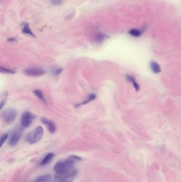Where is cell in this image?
Wrapping results in <instances>:
<instances>
[{
    "instance_id": "12",
    "label": "cell",
    "mask_w": 181,
    "mask_h": 182,
    "mask_svg": "<svg viewBox=\"0 0 181 182\" xmlns=\"http://www.w3.org/2000/svg\"><path fill=\"white\" fill-rule=\"evenodd\" d=\"M129 33L130 35H131L133 37L139 38L142 34L143 32L140 29L133 28V29H131L129 32Z\"/></svg>"
},
{
    "instance_id": "5",
    "label": "cell",
    "mask_w": 181,
    "mask_h": 182,
    "mask_svg": "<svg viewBox=\"0 0 181 182\" xmlns=\"http://www.w3.org/2000/svg\"><path fill=\"white\" fill-rule=\"evenodd\" d=\"M45 70L40 68H37V67H32V68H29L26 69L25 70L24 73L27 76H28L30 77H39L40 76L43 75L45 74Z\"/></svg>"
},
{
    "instance_id": "19",
    "label": "cell",
    "mask_w": 181,
    "mask_h": 182,
    "mask_svg": "<svg viewBox=\"0 0 181 182\" xmlns=\"http://www.w3.org/2000/svg\"><path fill=\"white\" fill-rule=\"evenodd\" d=\"M51 3L54 6H60L63 2V0H50Z\"/></svg>"
},
{
    "instance_id": "14",
    "label": "cell",
    "mask_w": 181,
    "mask_h": 182,
    "mask_svg": "<svg viewBox=\"0 0 181 182\" xmlns=\"http://www.w3.org/2000/svg\"><path fill=\"white\" fill-rule=\"evenodd\" d=\"M33 93H34L35 95L40 100H41L42 102H45V98H44L43 93H42V92L40 90H34L33 91Z\"/></svg>"
},
{
    "instance_id": "13",
    "label": "cell",
    "mask_w": 181,
    "mask_h": 182,
    "mask_svg": "<svg viewBox=\"0 0 181 182\" xmlns=\"http://www.w3.org/2000/svg\"><path fill=\"white\" fill-rule=\"evenodd\" d=\"M23 32L24 34L30 35V36H32V37H35V35L32 30H31L30 28H29V25L28 23H25V25H23Z\"/></svg>"
},
{
    "instance_id": "21",
    "label": "cell",
    "mask_w": 181,
    "mask_h": 182,
    "mask_svg": "<svg viewBox=\"0 0 181 182\" xmlns=\"http://www.w3.org/2000/svg\"><path fill=\"white\" fill-rule=\"evenodd\" d=\"M74 179V177H70L66 179H61L58 182H72Z\"/></svg>"
},
{
    "instance_id": "7",
    "label": "cell",
    "mask_w": 181,
    "mask_h": 182,
    "mask_svg": "<svg viewBox=\"0 0 181 182\" xmlns=\"http://www.w3.org/2000/svg\"><path fill=\"white\" fill-rule=\"evenodd\" d=\"M42 123L45 125L47 127L48 130H49L51 133H54L56 130V126L54 123L53 121L50 120L48 119L43 117L41 118Z\"/></svg>"
},
{
    "instance_id": "10",
    "label": "cell",
    "mask_w": 181,
    "mask_h": 182,
    "mask_svg": "<svg viewBox=\"0 0 181 182\" xmlns=\"http://www.w3.org/2000/svg\"><path fill=\"white\" fill-rule=\"evenodd\" d=\"M126 78H127V81H130V82H131L133 84V86L135 87V90L137 91H138L139 90L140 87H139V84L137 83V82L135 81V77L133 76H132L127 75V76H126Z\"/></svg>"
},
{
    "instance_id": "15",
    "label": "cell",
    "mask_w": 181,
    "mask_h": 182,
    "mask_svg": "<svg viewBox=\"0 0 181 182\" xmlns=\"http://www.w3.org/2000/svg\"><path fill=\"white\" fill-rule=\"evenodd\" d=\"M95 98H96V95L94 94H90L89 96V97L88 98H87L86 100L85 101H83L82 103H81L80 104H77L75 106L76 107H78L81 105H83V104H86L87 103H89L90 102L94 100Z\"/></svg>"
},
{
    "instance_id": "4",
    "label": "cell",
    "mask_w": 181,
    "mask_h": 182,
    "mask_svg": "<svg viewBox=\"0 0 181 182\" xmlns=\"http://www.w3.org/2000/svg\"><path fill=\"white\" fill-rule=\"evenodd\" d=\"M23 130L21 128H18L15 130L11 135L9 139V143L11 146H15L19 141L22 135Z\"/></svg>"
},
{
    "instance_id": "17",
    "label": "cell",
    "mask_w": 181,
    "mask_h": 182,
    "mask_svg": "<svg viewBox=\"0 0 181 182\" xmlns=\"http://www.w3.org/2000/svg\"><path fill=\"white\" fill-rule=\"evenodd\" d=\"M1 72L4 74H14L15 73V70L10 69H7L6 68H4L1 67Z\"/></svg>"
},
{
    "instance_id": "1",
    "label": "cell",
    "mask_w": 181,
    "mask_h": 182,
    "mask_svg": "<svg viewBox=\"0 0 181 182\" xmlns=\"http://www.w3.org/2000/svg\"><path fill=\"white\" fill-rule=\"evenodd\" d=\"M82 160L80 157L72 155L63 161H58L54 165L53 170L56 175H62L67 173L74 169V166L77 162Z\"/></svg>"
},
{
    "instance_id": "3",
    "label": "cell",
    "mask_w": 181,
    "mask_h": 182,
    "mask_svg": "<svg viewBox=\"0 0 181 182\" xmlns=\"http://www.w3.org/2000/svg\"><path fill=\"white\" fill-rule=\"evenodd\" d=\"M17 115V113L16 110L12 108H9L3 111L2 113V118L6 124H11L15 121Z\"/></svg>"
},
{
    "instance_id": "2",
    "label": "cell",
    "mask_w": 181,
    "mask_h": 182,
    "mask_svg": "<svg viewBox=\"0 0 181 182\" xmlns=\"http://www.w3.org/2000/svg\"><path fill=\"white\" fill-rule=\"evenodd\" d=\"M43 128L41 126H38L26 136L25 140L28 143L33 144L39 141L43 136Z\"/></svg>"
},
{
    "instance_id": "9",
    "label": "cell",
    "mask_w": 181,
    "mask_h": 182,
    "mask_svg": "<svg viewBox=\"0 0 181 182\" xmlns=\"http://www.w3.org/2000/svg\"><path fill=\"white\" fill-rule=\"evenodd\" d=\"M54 156L55 154L53 153H48L46 156L44 157L43 160L42 161L40 165L42 166H44L49 164V162L51 161V160H52V159H53Z\"/></svg>"
},
{
    "instance_id": "6",
    "label": "cell",
    "mask_w": 181,
    "mask_h": 182,
    "mask_svg": "<svg viewBox=\"0 0 181 182\" xmlns=\"http://www.w3.org/2000/svg\"><path fill=\"white\" fill-rule=\"evenodd\" d=\"M34 116L32 113L25 112L23 113L21 118V125L23 128H27L32 124Z\"/></svg>"
},
{
    "instance_id": "11",
    "label": "cell",
    "mask_w": 181,
    "mask_h": 182,
    "mask_svg": "<svg viewBox=\"0 0 181 182\" xmlns=\"http://www.w3.org/2000/svg\"><path fill=\"white\" fill-rule=\"evenodd\" d=\"M51 179V176L50 175H44L38 177L34 182H49Z\"/></svg>"
},
{
    "instance_id": "20",
    "label": "cell",
    "mask_w": 181,
    "mask_h": 182,
    "mask_svg": "<svg viewBox=\"0 0 181 182\" xmlns=\"http://www.w3.org/2000/svg\"><path fill=\"white\" fill-rule=\"evenodd\" d=\"M63 69L60 68V69H55L53 70L52 72V75L54 76H57L59 74H60L61 72H62Z\"/></svg>"
},
{
    "instance_id": "18",
    "label": "cell",
    "mask_w": 181,
    "mask_h": 182,
    "mask_svg": "<svg viewBox=\"0 0 181 182\" xmlns=\"http://www.w3.org/2000/svg\"><path fill=\"white\" fill-rule=\"evenodd\" d=\"M8 137V134H4L3 135L1 136V140H0V141H1V147H2V146L3 145L4 143L6 141V140H7Z\"/></svg>"
},
{
    "instance_id": "16",
    "label": "cell",
    "mask_w": 181,
    "mask_h": 182,
    "mask_svg": "<svg viewBox=\"0 0 181 182\" xmlns=\"http://www.w3.org/2000/svg\"><path fill=\"white\" fill-rule=\"evenodd\" d=\"M108 38V36L104 34H98L95 36V40L96 42H101Z\"/></svg>"
},
{
    "instance_id": "8",
    "label": "cell",
    "mask_w": 181,
    "mask_h": 182,
    "mask_svg": "<svg viewBox=\"0 0 181 182\" xmlns=\"http://www.w3.org/2000/svg\"><path fill=\"white\" fill-rule=\"evenodd\" d=\"M150 68L152 70V72L155 73L156 74H158L159 73L161 72V67L156 61H152L150 62Z\"/></svg>"
}]
</instances>
